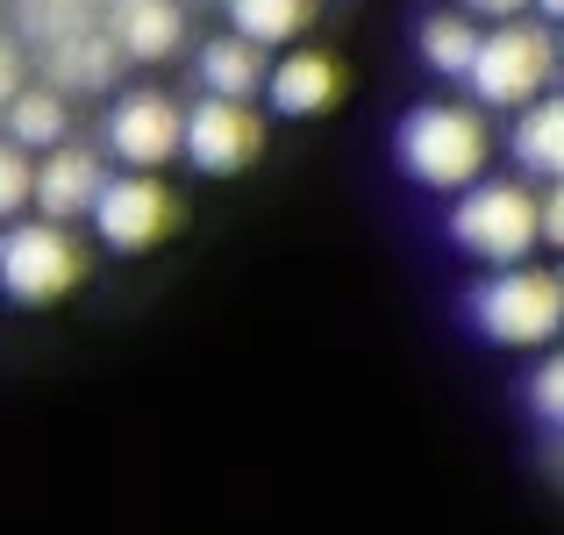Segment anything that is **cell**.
Masks as SVG:
<instances>
[{
    "label": "cell",
    "instance_id": "1",
    "mask_svg": "<svg viewBox=\"0 0 564 535\" xmlns=\"http://www.w3.org/2000/svg\"><path fill=\"white\" fill-rule=\"evenodd\" d=\"M393 151H400V165H408L414 186H429V193H465L471 178H486L494 129H486V114L465 108V100H422V108H408Z\"/></svg>",
    "mask_w": 564,
    "mask_h": 535
},
{
    "label": "cell",
    "instance_id": "2",
    "mask_svg": "<svg viewBox=\"0 0 564 535\" xmlns=\"http://www.w3.org/2000/svg\"><path fill=\"white\" fill-rule=\"evenodd\" d=\"M471 329L500 350H543L564 321V286L551 264H500L494 279H479L465 301Z\"/></svg>",
    "mask_w": 564,
    "mask_h": 535
},
{
    "label": "cell",
    "instance_id": "3",
    "mask_svg": "<svg viewBox=\"0 0 564 535\" xmlns=\"http://www.w3.org/2000/svg\"><path fill=\"white\" fill-rule=\"evenodd\" d=\"M557 79V36L551 22H500V29H479V51L465 65V86L479 108H529L536 94H551Z\"/></svg>",
    "mask_w": 564,
    "mask_h": 535
},
{
    "label": "cell",
    "instance_id": "4",
    "mask_svg": "<svg viewBox=\"0 0 564 535\" xmlns=\"http://www.w3.org/2000/svg\"><path fill=\"white\" fill-rule=\"evenodd\" d=\"M451 243L479 264H529V250H543L536 236V186L514 178H471L451 207Z\"/></svg>",
    "mask_w": 564,
    "mask_h": 535
},
{
    "label": "cell",
    "instance_id": "5",
    "mask_svg": "<svg viewBox=\"0 0 564 535\" xmlns=\"http://www.w3.org/2000/svg\"><path fill=\"white\" fill-rule=\"evenodd\" d=\"M86 279V250L65 221H0V293L14 307H57Z\"/></svg>",
    "mask_w": 564,
    "mask_h": 535
},
{
    "label": "cell",
    "instance_id": "6",
    "mask_svg": "<svg viewBox=\"0 0 564 535\" xmlns=\"http://www.w3.org/2000/svg\"><path fill=\"white\" fill-rule=\"evenodd\" d=\"M86 221L100 229V243H108V250L137 258V250L165 243V236L180 229V200H172V186H165V178H151V172H115V178H100Z\"/></svg>",
    "mask_w": 564,
    "mask_h": 535
},
{
    "label": "cell",
    "instance_id": "7",
    "mask_svg": "<svg viewBox=\"0 0 564 535\" xmlns=\"http://www.w3.org/2000/svg\"><path fill=\"white\" fill-rule=\"evenodd\" d=\"M264 151V114L250 108V100H193V108H180V157L193 172L207 178H229L243 165H258Z\"/></svg>",
    "mask_w": 564,
    "mask_h": 535
},
{
    "label": "cell",
    "instance_id": "8",
    "mask_svg": "<svg viewBox=\"0 0 564 535\" xmlns=\"http://www.w3.org/2000/svg\"><path fill=\"white\" fill-rule=\"evenodd\" d=\"M108 151L122 157L129 172H158L180 157V100L158 94V86H137V94H122L108 108Z\"/></svg>",
    "mask_w": 564,
    "mask_h": 535
},
{
    "label": "cell",
    "instance_id": "9",
    "mask_svg": "<svg viewBox=\"0 0 564 535\" xmlns=\"http://www.w3.org/2000/svg\"><path fill=\"white\" fill-rule=\"evenodd\" d=\"M100 157L86 151V143H51V151L36 157V172H29V207H36L43 221H86V207H94L100 193Z\"/></svg>",
    "mask_w": 564,
    "mask_h": 535
},
{
    "label": "cell",
    "instance_id": "10",
    "mask_svg": "<svg viewBox=\"0 0 564 535\" xmlns=\"http://www.w3.org/2000/svg\"><path fill=\"white\" fill-rule=\"evenodd\" d=\"M100 36L115 43L122 65H158V57H172L186 43V8L180 0H108Z\"/></svg>",
    "mask_w": 564,
    "mask_h": 535
},
{
    "label": "cell",
    "instance_id": "11",
    "mask_svg": "<svg viewBox=\"0 0 564 535\" xmlns=\"http://www.w3.org/2000/svg\"><path fill=\"white\" fill-rule=\"evenodd\" d=\"M264 100H272V114H293V122H307V114H322L336 94H344V65H336L329 51H286L279 65H264Z\"/></svg>",
    "mask_w": 564,
    "mask_h": 535
},
{
    "label": "cell",
    "instance_id": "12",
    "mask_svg": "<svg viewBox=\"0 0 564 535\" xmlns=\"http://www.w3.org/2000/svg\"><path fill=\"white\" fill-rule=\"evenodd\" d=\"M115 72H122V57H115V43L100 36V22L43 43V86H51V94H100Z\"/></svg>",
    "mask_w": 564,
    "mask_h": 535
},
{
    "label": "cell",
    "instance_id": "13",
    "mask_svg": "<svg viewBox=\"0 0 564 535\" xmlns=\"http://www.w3.org/2000/svg\"><path fill=\"white\" fill-rule=\"evenodd\" d=\"M508 157L536 178V186H557L564 178V100L557 94H536L529 108H514Z\"/></svg>",
    "mask_w": 564,
    "mask_h": 535
},
{
    "label": "cell",
    "instance_id": "14",
    "mask_svg": "<svg viewBox=\"0 0 564 535\" xmlns=\"http://www.w3.org/2000/svg\"><path fill=\"white\" fill-rule=\"evenodd\" d=\"M193 79H200L207 100H258L264 86V51L243 36H207L200 57H193Z\"/></svg>",
    "mask_w": 564,
    "mask_h": 535
},
{
    "label": "cell",
    "instance_id": "15",
    "mask_svg": "<svg viewBox=\"0 0 564 535\" xmlns=\"http://www.w3.org/2000/svg\"><path fill=\"white\" fill-rule=\"evenodd\" d=\"M229 14V36L258 43V51H279V43H301L315 29L322 0H221Z\"/></svg>",
    "mask_w": 564,
    "mask_h": 535
},
{
    "label": "cell",
    "instance_id": "16",
    "mask_svg": "<svg viewBox=\"0 0 564 535\" xmlns=\"http://www.w3.org/2000/svg\"><path fill=\"white\" fill-rule=\"evenodd\" d=\"M0 114H8L14 151H51V143L72 137V108H65V94H51V86H22Z\"/></svg>",
    "mask_w": 564,
    "mask_h": 535
},
{
    "label": "cell",
    "instance_id": "17",
    "mask_svg": "<svg viewBox=\"0 0 564 535\" xmlns=\"http://www.w3.org/2000/svg\"><path fill=\"white\" fill-rule=\"evenodd\" d=\"M414 51H422V65L436 72V79H465L471 51H479V22L443 8V14H429V22L414 29Z\"/></svg>",
    "mask_w": 564,
    "mask_h": 535
},
{
    "label": "cell",
    "instance_id": "18",
    "mask_svg": "<svg viewBox=\"0 0 564 535\" xmlns=\"http://www.w3.org/2000/svg\"><path fill=\"white\" fill-rule=\"evenodd\" d=\"M22 22L36 29L43 43H57V36H72V29L94 22V8H86V0H22Z\"/></svg>",
    "mask_w": 564,
    "mask_h": 535
},
{
    "label": "cell",
    "instance_id": "19",
    "mask_svg": "<svg viewBox=\"0 0 564 535\" xmlns=\"http://www.w3.org/2000/svg\"><path fill=\"white\" fill-rule=\"evenodd\" d=\"M29 172H36V157L14 151V143L0 137V221H22L29 215Z\"/></svg>",
    "mask_w": 564,
    "mask_h": 535
},
{
    "label": "cell",
    "instance_id": "20",
    "mask_svg": "<svg viewBox=\"0 0 564 535\" xmlns=\"http://www.w3.org/2000/svg\"><path fill=\"white\" fill-rule=\"evenodd\" d=\"M529 407H536L543 436H557V422H564V364H557V357L536 364V379H529Z\"/></svg>",
    "mask_w": 564,
    "mask_h": 535
},
{
    "label": "cell",
    "instance_id": "21",
    "mask_svg": "<svg viewBox=\"0 0 564 535\" xmlns=\"http://www.w3.org/2000/svg\"><path fill=\"white\" fill-rule=\"evenodd\" d=\"M29 86V57H22V43L8 36V29H0V108H8L14 94H22Z\"/></svg>",
    "mask_w": 564,
    "mask_h": 535
},
{
    "label": "cell",
    "instance_id": "22",
    "mask_svg": "<svg viewBox=\"0 0 564 535\" xmlns=\"http://www.w3.org/2000/svg\"><path fill=\"white\" fill-rule=\"evenodd\" d=\"M529 0H465V14H486V22H514Z\"/></svg>",
    "mask_w": 564,
    "mask_h": 535
},
{
    "label": "cell",
    "instance_id": "23",
    "mask_svg": "<svg viewBox=\"0 0 564 535\" xmlns=\"http://www.w3.org/2000/svg\"><path fill=\"white\" fill-rule=\"evenodd\" d=\"M529 8H536V22H557V14H564V0H529Z\"/></svg>",
    "mask_w": 564,
    "mask_h": 535
}]
</instances>
